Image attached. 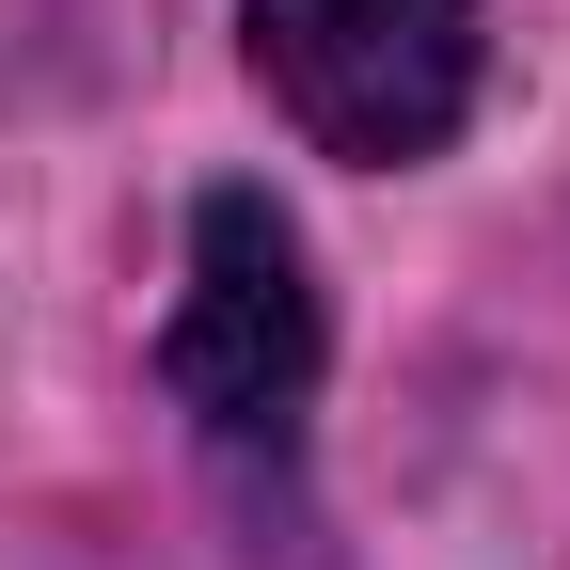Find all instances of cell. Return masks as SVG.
I'll use <instances>...</instances> for the list:
<instances>
[{
    "label": "cell",
    "instance_id": "cell-1",
    "mask_svg": "<svg viewBox=\"0 0 570 570\" xmlns=\"http://www.w3.org/2000/svg\"><path fill=\"white\" fill-rule=\"evenodd\" d=\"M159 381H175V412L238 475L302 460V412H317V285H302V238L269 223V190H206L190 206V285H175Z\"/></svg>",
    "mask_w": 570,
    "mask_h": 570
},
{
    "label": "cell",
    "instance_id": "cell-2",
    "mask_svg": "<svg viewBox=\"0 0 570 570\" xmlns=\"http://www.w3.org/2000/svg\"><path fill=\"white\" fill-rule=\"evenodd\" d=\"M254 80L317 159H444L475 111V0H254Z\"/></svg>",
    "mask_w": 570,
    "mask_h": 570
}]
</instances>
